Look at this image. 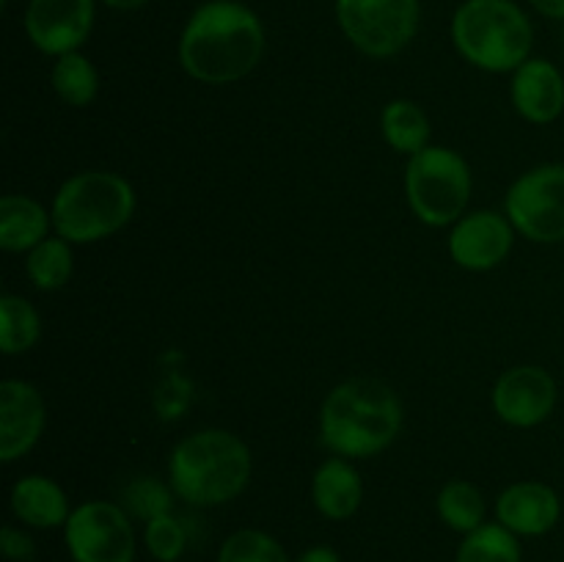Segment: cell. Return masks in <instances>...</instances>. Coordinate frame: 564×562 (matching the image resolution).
I'll return each instance as SVG.
<instances>
[{"mask_svg": "<svg viewBox=\"0 0 564 562\" xmlns=\"http://www.w3.org/2000/svg\"><path fill=\"white\" fill-rule=\"evenodd\" d=\"M512 105L532 125H551L564 110V77L551 61L529 58L512 75Z\"/></svg>", "mask_w": 564, "mask_h": 562, "instance_id": "obj_15", "label": "cell"}, {"mask_svg": "<svg viewBox=\"0 0 564 562\" xmlns=\"http://www.w3.org/2000/svg\"><path fill=\"white\" fill-rule=\"evenodd\" d=\"M42 336V320L31 301L20 295L0 298V350L6 356L31 350Z\"/></svg>", "mask_w": 564, "mask_h": 562, "instance_id": "obj_22", "label": "cell"}, {"mask_svg": "<svg viewBox=\"0 0 564 562\" xmlns=\"http://www.w3.org/2000/svg\"><path fill=\"white\" fill-rule=\"evenodd\" d=\"M47 408L36 386L25 380L0 383V461L11 463L28 455L42 439Z\"/></svg>", "mask_w": 564, "mask_h": 562, "instance_id": "obj_13", "label": "cell"}, {"mask_svg": "<svg viewBox=\"0 0 564 562\" xmlns=\"http://www.w3.org/2000/svg\"><path fill=\"white\" fill-rule=\"evenodd\" d=\"M11 512L31 529H55L69 521L72 507L66 490L55 479L28 474L11 488Z\"/></svg>", "mask_w": 564, "mask_h": 562, "instance_id": "obj_16", "label": "cell"}, {"mask_svg": "<svg viewBox=\"0 0 564 562\" xmlns=\"http://www.w3.org/2000/svg\"><path fill=\"white\" fill-rule=\"evenodd\" d=\"M143 545L158 562H176L187 551V529L176 516H160L143 527Z\"/></svg>", "mask_w": 564, "mask_h": 562, "instance_id": "obj_26", "label": "cell"}, {"mask_svg": "<svg viewBox=\"0 0 564 562\" xmlns=\"http://www.w3.org/2000/svg\"><path fill=\"white\" fill-rule=\"evenodd\" d=\"M72 562H135V529L130 512L113 501H83L64 523Z\"/></svg>", "mask_w": 564, "mask_h": 562, "instance_id": "obj_8", "label": "cell"}, {"mask_svg": "<svg viewBox=\"0 0 564 562\" xmlns=\"http://www.w3.org/2000/svg\"><path fill=\"white\" fill-rule=\"evenodd\" d=\"M419 0H336L341 33L369 58H391L419 31Z\"/></svg>", "mask_w": 564, "mask_h": 562, "instance_id": "obj_7", "label": "cell"}, {"mask_svg": "<svg viewBox=\"0 0 564 562\" xmlns=\"http://www.w3.org/2000/svg\"><path fill=\"white\" fill-rule=\"evenodd\" d=\"M72 268H75L72 248L64 237H47L36 248H31L25 259L28 279L33 281L36 290L44 292L61 290L72 279Z\"/></svg>", "mask_w": 564, "mask_h": 562, "instance_id": "obj_24", "label": "cell"}, {"mask_svg": "<svg viewBox=\"0 0 564 562\" xmlns=\"http://www.w3.org/2000/svg\"><path fill=\"white\" fill-rule=\"evenodd\" d=\"M312 501L328 521H347L364 501V483L347 457H330L314 472Z\"/></svg>", "mask_w": 564, "mask_h": 562, "instance_id": "obj_17", "label": "cell"}, {"mask_svg": "<svg viewBox=\"0 0 564 562\" xmlns=\"http://www.w3.org/2000/svg\"><path fill=\"white\" fill-rule=\"evenodd\" d=\"M494 408L512 428H538L556 408V380L538 364L507 369L496 380Z\"/></svg>", "mask_w": 564, "mask_h": 562, "instance_id": "obj_11", "label": "cell"}, {"mask_svg": "<svg viewBox=\"0 0 564 562\" xmlns=\"http://www.w3.org/2000/svg\"><path fill=\"white\" fill-rule=\"evenodd\" d=\"M53 213L42 207L36 198L22 193H6L0 198V246L9 253L31 251L47 240Z\"/></svg>", "mask_w": 564, "mask_h": 562, "instance_id": "obj_18", "label": "cell"}, {"mask_svg": "<svg viewBox=\"0 0 564 562\" xmlns=\"http://www.w3.org/2000/svg\"><path fill=\"white\" fill-rule=\"evenodd\" d=\"M452 42L477 69L516 72L529 61L534 31L512 0H466L452 17Z\"/></svg>", "mask_w": 564, "mask_h": 562, "instance_id": "obj_4", "label": "cell"}, {"mask_svg": "<svg viewBox=\"0 0 564 562\" xmlns=\"http://www.w3.org/2000/svg\"><path fill=\"white\" fill-rule=\"evenodd\" d=\"M292 562H341V556L330 545H312V549L301 551Z\"/></svg>", "mask_w": 564, "mask_h": 562, "instance_id": "obj_29", "label": "cell"}, {"mask_svg": "<svg viewBox=\"0 0 564 562\" xmlns=\"http://www.w3.org/2000/svg\"><path fill=\"white\" fill-rule=\"evenodd\" d=\"M435 507H438L441 521L460 534H468L482 527L485 512H488L482 490L474 483H468V479H449L441 488Z\"/></svg>", "mask_w": 564, "mask_h": 562, "instance_id": "obj_20", "label": "cell"}, {"mask_svg": "<svg viewBox=\"0 0 564 562\" xmlns=\"http://www.w3.org/2000/svg\"><path fill=\"white\" fill-rule=\"evenodd\" d=\"M380 127L386 143L408 158L430 147V119L413 99H391L380 116Z\"/></svg>", "mask_w": 564, "mask_h": 562, "instance_id": "obj_19", "label": "cell"}, {"mask_svg": "<svg viewBox=\"0 0 564 562\" xmlns=\"http://www.w3.org/2000/svg\"><path fill=\"white\" fill-rule=\"evenodd\" d=\"M516 242V226L494 209L463 215L449 235V253L466 270H494L505 262Z\"/></svg>", "mask_w": 564, "mask_h": 562, "instance_id": "obj_12", "label": "cell"}, {"mask_svg": "<svg viewBox=\"0 0 564 562\" xmlns=\"http://www.w3.org/2000/svg\"><path fill=\"white\" fill-rule=\"evenodd\" d=\"M171 494H174V488H165L158 479L138 477L124 488V510L130 516L141 518L143 523L152 521V518L169 516L171 505H174Z\"/></svg>", "mask_w": 564, "mask_h": 562, "instance_id": "obj_27", "label": "cell"}, {"mask_svg": "<svg viewBox=\"0 0 564 562\" xmlns=\"http://www.w3.org/2000/svg\"><path fill=\"white\" fill-rule=\"evenodd\" d=\"M94 28V0H28L25 31L33 47L66 55L83 47Z\"/></svg>", "mask_w": 564, "mask_h": 562, "instance_id": "obj_10", "label": "cell"}, {"mask_svg": "<svg viewBox=\"0 0 564 562\" xmlns=\"http://www.w3.org/2000/svg\"><path fill=\"white\" fill-rule=\"evenodd\" d=\"M505 209L518 235L534 242H564V165L527 171L507 191Z\"/></svg>", "mask_w": 564, "mask_h": 562, "instance_id": "obj_9", "label": "cell"}, {"mask_svg": "<svg viewBox=\"0 0 564 562\" xmlns=\"http://www.w3.org/2000/svg\"><path fill=\"white\" fill-rule=\"evenodd\" d=\"M174 494L193 507L237 499L251 479V452L229 430H198L174 446L169 461Z\"/></svg>", "mask_w": 564, "mask_h": 562, "instance_id": "obj_3", "label": "cell"}, {"mask_svg": "<svg viewBox=\"0 0 564 562\" xmlns=\"http://www.w3.org/2000/svg\"><path fill=\"white\" fill-rule=\"evenodd\" d=\"M105 6H110V9H119V11H132V9H141V6H147L149 0H102Z\"/></svg>", "mask_w": 564, "mask_h": 562, "instance_id": "obj_31", "label": "cell"}, {"mask_svg": "<svg viewBox=\"0 0 564 562\" xmlns=\"http://www.w3.org/2000/svg\"><path fill=\"white\" fill-rule=\"evenodd\" d=\"M264 55L262 20L237 0L198 6L180 39L182 69L207 86L242 80Z\"/></svg>", "mask_w": 564, "mask_h": 562, "instance_id": "obj_1", "label": "cell"}, {"mask_svg": "<svg viewBox=\"0 0 564 562\" xmlns=\"http://www.w3.org/2000/svg\"><path fill=\"white\" fill-rule=\"evenodd\" d=\"M405 193L422 224H457L471 198V171L455 149L427 147L408 160Z\"/></svg>", "mask_w": 564, "mask_h": 562, "instance_id": "obj_6", "label": "cell"}, {"mask_svg": "<svg viewBox=\"0 0 564 562\" xmlns=\"http://www.w3.org/2000/svg\"><path fill=\"white\" fill-rule=\"evenodd\" d=\"M0 551L11 562H31L36 556V543H33V538L25 529L14 527V523H6L0 529Z\"/></svg>", "mask_w": 564, "mask_h": 562, "instance_id": "obj_28", "label": "cell"}, {"mask_svg": "<svg viewBox=\"0 0 564 562\" xmlns=\"http://www.w3.org/2000/svg\"><path fill=\"white\" fill-rule=\"evenodd\" d=\"M534 6V11H540L543 17L551 20H564V0H529Z\"/></svg>", "mask_w": 564, "mask_h": 562, "instance_id": "obj_30", "label": "cell"}, {"mask_svg": "<svg viewBox=\"0 0 564 562\" xmlns=\"http://www.w3.org/2000/svg\"><path fill=\"white\" fill-rule=\"evenodd\" d=\"M50 213L66 242H99L130 224L135 191L113 171H80L58 187Z\"/></svg>", "mask_w": 564, "mask_h": 562, "instance_id": "obj_5", "label": "cell"}, {"mask_svg": "<svg viewBox=\"0 0 564 562\" xmlns=\"http://www.w3.org/2000/svg\"><path fill=\"white\" fill-rule=\"evenodd\" d=\"M400 430L402 402L383 380H345L319 408L323 444L339 457L380 455L394 444Z\"/></svg>", "mask_w": 564, "mask_h": 562, "instance_id": "obj_2", "label": "cell"}, {"mask_svg": "<svg viewBox=\"0 0 564 562\" xmlns=\"http://www.w3.org/2000/svg\"><path fill=\"white\" fill-rule=\"evenodd\" d=\"M218 562H292L284 545L264 529H237L224 540Z\"/></svg>", "mask_w": 564, "mask_h": 562, "instance_id": "obj_25", "label": "cell"}, {"mask_svg": "<svg viewBox=\"0 0 564 562\" xmlns=\"http://www.w3.org/2000/svg\"><path fill=\"white\" fill-rule=\"evenodd\" d=\"M562 501L551 485L521 479L505 488L496 499V521L518 538H540L560 523Z\"/></svg>", "mask_w": 564, "mask_h": 562, "instance_id": "obj_14", "label": "cell"}, {"mask_svg": "<svg viewBox=\"0 0 564 562\" xmlns=\"http://www.w3.org/2000/svg\"><path fill=\"white\" fill-rule=\"evenodd\" d=\"M455 562H523V551L516 532L499 521H485L479 529L463 534Z\"/></svg>", "mask_w": 564, "mask_h": 562, "instance_id": "obj_21", "label": "cell"}, {"mask_svg": "<svg viewBox=\"0 0 564 562\" xmlns=\"http://www.w3.org/2000/svg\"><path fill=\"white\" fill-rule=\"evenodd\" d=\"M50 80H53L55 94L66 105H72V108H86V105H91L97 99L99 75L91 61L83 53H77V50L75 53L58 55Z\"/></svg>", "mask_w": 564, "mask_h": 562, "instance_id": "obj_23", "label": "cell"}]
</instances>
